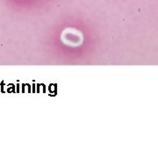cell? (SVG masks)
I'll return each mask as SVG.
<instances>
[{
  "mask_svg": "<svg viewBox=\"0 0 158 158\" xmlns=\"http://www.w3.org/2000/svg\"><path fill=\"white\" fill-rule=\"evenodd\" d=\"M61 40L65 45L72 48H77L83 44L84 36L83 34L77 29L69 27L62 31L61 34Z\"/></svg>",
  "mask_w": 158,
  "mask_h": 158,
  "instance_id": "6da1fadb",
  "label": "cell"
}]
</instances>
